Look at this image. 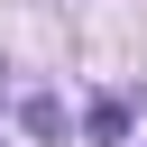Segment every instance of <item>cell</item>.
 Returning a JSON list of instances; mask_svg holds the SVG:
<instances>
[{"instance_id": "cell-1", "label": "cell", "mask_w": 147, "mask_h": 147, "mask_svg": "<svg viewBox=\"0 0 147 147\" xmlns=\"http://www.w3.org/2000/svg\"><path fill=\"white\" fill-rule=\"evenodd\" d=\"M18 129H28V138H64V101H55V92H28V101H18Z\"/></svg>"}, {"instance_id": "cell-2", "label": "cell", "mask_w": 147, "mask_h": 147, "mask_svg": "<svg viewBox=\"0 0 147 147\" xmlns=\"http://www.w3.org/2000/svg\"><path fill=\"white\" fill-rule=\"evenodd\" d=\"M83 138H92V147H119V138H129V110H119V101H92V110H83Z\"/></svg>"}]
</instances>
